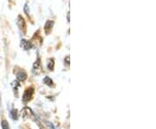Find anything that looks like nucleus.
<instances>
[{"label":"nucleus","instance_id":"f257e3e1","mask_svg":"<svg viewBox=\"0 0 156 129\" xmlns=\"http://www.w3.org/2000/svg\"><path fill=\"white\" fill-rule=\"evenodd\" d=\"M33 93L34 89L32 88H27V89L25 90V92L23 93V101H25V102L29 101L31 99V97H32V95H33Z\"/></svg>","mask_w":156,"mask_h":129},{"label":"nucleus","instance_id":"f03ea898","mask_svg":"<svg viewBox=\"0 0 156 129\" xmlns=\"http://www.w3.org/2000/svg\"><path fill=\"white\" fill-rule=\"evenodd\" d=\"M53 25H54V21H52V20L47 21V23L44 25V30L47 34L51 30V29L53 28Z\"/></svg>","mask_w":156,"mask_h":129},{"label":"nucleus","instance_id":"7ed1b4c3","mask_svg":"<svg viewBox=\"0 0 156 129\" xmlns=\"http://www.w3.org/2000/svg\"><path fill=\"white\" fill-rule=\"evenodd\" d=\"M17 24L18 25V27L21 29V30H23L25 28V22H24V19L21 16H19L17 19Z\"/></svg>","mask_w":156,"mask_h":129},{"label":"nucleus","instance_id":"20e7f679","mask_svg":"<svg viewBox=\"0 0 156 129\" xmlns=\"http://www.w3.org/2000/svg\"><path fill=\"white\" fill-rule=\"evenodd\" d=\"M17 79H18L19 81L23 82V81H25L26 78H27V74H26L24 71H20V72L17 75Z\"/></svg>","mask_w":156,"mask_h":129},{"label":"nucleus","instance_id":"39448f33","mask_svg":"<svg viewBox=\"0 0 156 129\" xmlns=\"http://www.w3.org/2000/svg\"><path fill=\"white\" fill-rule=\"evenodd\" d=\"M21 47L24 49L25 50H27V49H30L31 48V44L27 40H22L21 41Z\"/></svg>","mask_w":156,"mask_h":129},{"label":"nucleus","instance_id":"423d86ee","mask_svg":"<svg viewBox=\"0 0 156 129\" xmlns=\"http://www.w3.org/2000/svg\"><path fill=\"white\" fill-rule=\"evenodd\" d=\"M44 82L46 85H48V86H53V81L50 77H48V76H46L44 79Z\"/></svg>","mask_w":156,"mask_h":129},{"label":"nucleus","instance_id":"0eeeda50","mask_svg":"<svg viewBox=\"0 0 156 129\" xmlns=\"http://www.w3.org/2000/svg\"><path fill=\"white\" fill-rule=\"evenodd\" d=\"M1 126H2V129H10L9 124L6 120H3L1 122Z\"/></svg>","mask_w":156,"mask_h":129},{"label":"nucleus","instance_id":"6e6552de","mask_svg":"<svg viewBox=\"0 0 156 129\" xmlns=\"http://www.w3.org/2000/svg\"><path fill=\"white\" fill-rule=\"evenodd\" d=\"M48 69H49L50 70H53V69H54V60H53V59H51V60L50 61V62H49V64H48Z\"/></svg>","mask_w":156,"mask_h":129},{"label":"nucleus","instance_id":"1a4fd4ad","mask_svg":"<svg viewBox=\"0 0 156 129\" xmlns=\"http://www.w3.org/2000/svg\"><path fill=\"white\" fill-rule=\"evenodd\" d=\"M11 117H12L13 120H17V110H15V109L11 110Z\"/></svg>","mask_w":156,"mask_h":129},{"label":"nucleus","instance_id":"9d476101","mask_svg":"<svg viewBox=\"0 0 156 129\" xmlns=\"http://www.w3.org/2000/svg\"><path fill=\"white\" fill-rule=\"evenodd\" d=\"M65 62H66V63L67 64H69V57H67L66 59H65Z\"/></svg>","mask_w":156,"mask_h":129},{"label":"nucleus","instance_id":"9b49d317","mask_svg":"<svg viewBox=\"0 0 156 129\" xmlns=\"http://www.w3.org/2000/svg\"><path fill=\"white\" fill-rule=\"evenodd\" d=\"M68 21L69 22V13H68Z\"/></svg>","mask_w":156,"mask_h":129}]
</instances>
